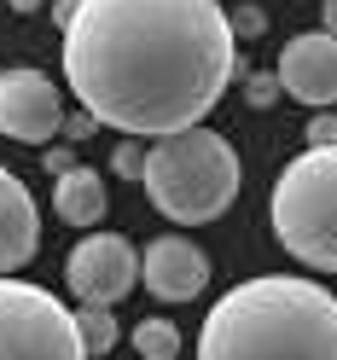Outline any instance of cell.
I'll use <instances>...</instances> for the list:
<instances>
[{"mask_svg":"<svg viewBox=\"0 0 337 360\" xmlns=\"http://www.w3.org/2000/svg\"><path fill=\"white\" fill-rule=\"evenodd\" d=\"M308 146H337V117L331 110H320V117L308 122Z\"/></svg>","mask_w":337,"mask_h":360,"instance_id":"17","label":"cell"},{"mask_svg":"<svg viewBox=\"0 0 337 360\" xmlns=\"http://www.w3.org/2000/svg\"><path fill=\"white\" fill-rule=\"evenodd\" d=\"M227 30H233V41H239V35H250V41H256V35L267 30V12H256V6H244V12H227Z\"/></svg>","mask_w":337,"mask_h":360,"instance_id":"15","label":"cell"},{"mask_svg":"<svg viewBox=\"0 0 337 360\" xmlns=\"http://www.w3.org/2000/svg\"><path fill=\"white\" fill-rule=\"evenodd\" d=\"M140 285L151 297H163V302H192V297H204V285H210V256L198 250L192 238L163 233L157 244L140 250Z\"/></svg>","mask_w":337,"mask_h":360,"instance_id":"9","label":"cell"},{"mask_svg":"<svg viewBox=\"0 0 337 360\" xmlns=\"http://www.w3.org/2000/svg\"><path fill=\"white\" fill-rule=\"evenodd\" d=\"M41 250V210L12 169H0V279L30 267Z\"/></svg>","mask_w":337,"mask_h":360,"instance_id":"10","label":"cell"},{"mask_svg":"<svg viewBox=\"0 0 337 360\" xmlns=\"http://www.w3.org/2000/svg\"><path fill=\"white\" fill-rule=\"evenodd\" d=\"M320 30L337 35V0H326V6H320Z\"/></svg>","mask_w":337,"mask_h":360,"instance_id":"20","label":"cell"},{"mask_svg":"<svg viewBox=\"0 0 337 360\" xmlns=\"http://www.w3.org/2000/svg\"><path fill=\"white\" fill-rule=\"evenodd\" d=\"M0 360H87L76 314L47 285L0 279Z\"/></svg>","mask_w":337,"mask_h":360,"instance_id":"5","label":"cell"},{"mask_svg":"<svg viewBox=\"0 0 337 360\" xmlns=\"http://www.w3.org/2000/svg\"><path fill=\"white\" fill-rule=\"evenodd\" d=\"M70 12H76V0H53V24L58 30H64V18H70Z\"/></svg>","mask_w":337,"mask_h":360,"instance_id":"21","label":"cell"},{"mask_svg":"<svg viewBox=\"0 0 337 360\" xmlns=\"http://www.w3.org/2000/svg\"><path fill=\"white\" fill-rule=\"evenodd\" d=\"M99 122L94 117H87V110H82V117H70V122H64V134H70V140H82V134H94Z\"/></svg>","mask_w":337,"mask_h":360,"instance_id":"19","label":"cell"},{"mask_svg":"<svg viewBox=\"0 0 337 360\" xmlns=\"http://www.w3.org/2000/svg\"><path fill=\"white\" fill-rule=\"evenodd\" d=\"M6 6H12V12H35L41 0H6Z\"/></svg>","mask_w":337,"mask_h":360,"instance_id":"22","label":"cell"},{"mask_svg":"<svg viewBox=\"0 0 337 360\" xmlns=\"http://www.w3.org/2000/svg\"><path fill=\"white\" fill-rule=\"evenodd\" d=\"M110 169H117L122 180H140V169H146V151H140V146H117V157H110Z\"/></svg>","mask_w":337,"mask_h":360,"instance_id":"16","label":"cell"},{"mask_svg":"<svg viewBox=\"0 0 337 360\" xmlns=\"http://www.w3.org/2000/svg\"><path fill=\"white\" fill-rule=\"evenodd\" d=\"M239 47L221 0H76L64 82L99 128L128 140L192 128L221 105Z\"/></svg>","mask_w":337,"mask_h":360,"instance_id":"1","label":"cell"},{"mask_svg":"<svg viewBox=\"0 0 337 360\" xmlns=\"http://www.w3.org/2000/svg\"><path fill=\"white\" fill-rule=\"evenodd\" d=\"M274 238L314 274H337V146L297 151L274 180Z\"/></svg>","mask_w":337,"mask_h":360,"instance_id":"4","label":"cell"},{"mask_svg":"<svg viewBox=\"0 0 337 360\" xmlns=\"http://www.w3.org/2000/svg\"><path fill=\"white\" fill-rule=\"evenodd\" d=\"M41 157H47V174H64V169L76 163V151H70V146H53V151H41Z\"/></svg>","mask_w":337,"mask_h":360,"instance_id":"18","label":"cell"},{"mask_svg":"<svg viewBox=\"0 0 337 360\" xmlns=\"http://www.w3.org/2000/svg\"><path fill=\"white\" fill-rule=\"evenodd\" d=\"M140 186L174 227H204V221H221L239 198V151L204 122L157 134L146 146Z\"/></svg>","mask_w":337,"mask_h":360,"instance_id":"3","label":"cell"},{"mask_svg":"<svg viewBox=\"0 0 337 360\" xmlns=\"http://www.w3.org/2000/svg\"><path fill=\"white\" fill-rule=\"evenodd\" d=\"M198 360H337V297L297 274H256L204 314Z\"/></svg>","mask_w":337,"mask_h":360,"instance_id":"2","label":"cell"},{"mask_svg":"<svg viewBox=\"0 0 337 360\" xmlns=\"http://www.w3.org/2000/svg\"><path fill=\"white\" fill-rule=\"evenodd\" d=\"M64 279H70L76 302H99V308H117L134 285H140V250L122 238V233H87L70 262H64Z\"/></svg>","mask_w":337,"mask_h":360,"instance_id":"6","label":"cell"},{"mask_svg":"<svg viewBox=\"0 0 337 360\" xmlns=\"http://www.w3.org/2000/svg\"><path fill=\"white\" fill-rule=\"evenodd\" d=\"M76 337H82V349H87V360L94 354H110V343H117V314L110 308H99V302H82L76 308Z\"/></svg>","mask_w":337,"mask_h":360,"instance_id":"12","label":"cell"},{"mask_svg":"<svg viewBox=\"0 0 337 360\" xmlns=\"http://www.w3.org/2000/svg\"><path fill=\"white\" fill-rule=\"evenodd\" d=\"M64 128V94L47 70H0V134L18 146H47Z\"/></svg>","mask_w":337,"mask_h":360,"instance_id":"7","label":"cell"},{"mask_svg":"<svg viewBox=\"0 0 337 360\" xmlns=\"http://www.w3.org/2000/svg\"><path fill=\"white\" fill-rule=\"evenodd\" d=\"M279 94H291L297 105H320L331 110L337 105V35L314 30V35H291L279 47Z\"/></svg>","mask_w":337,"mask_h":360,"instance_id":"8","label":"cell"},{"mask_svg":"<svg viewBox=\"0 0 337 360\" xmlns=\"http://www.w3.org/2000/svg\"><path fill=\"white\" fill-rule=\"evenodd\" d=\"M244 99H250L256 110H267L279 99V76H244Z\"/></svg>","mask_w":337,"mask_h":360,"instance_id":"14","label":"cell"},{"mask_svg":"<svg viewBox=\"0 0 337 360\" xmlns=\"http://www.w3.org/2000/svg\"><path fill=\"white\" fill-rule=\"evenodd\" d=\"M105 174L99 169H82L70 163L64 174H53V215L64 221V227H99L105 221Z\"/></svg>","mask_w":337,"mask_h":360,"instance_id":"11","label":"cell"},{"mask_svg":"<svg viewBox=\"0 0 337 360\" xmlns=\"http://www.w3.org/2000/svg\"><path fill=\"white\" fill-rule=\"evenodd\" d=\"M134 349H140L146 360H174V354H181V331H174L169 320H157V314H151V320L134 326Z\"/></svg>","mask_w":337,"mask_h":360,"instance_id":"13","label":"cell"}]
</instances>
